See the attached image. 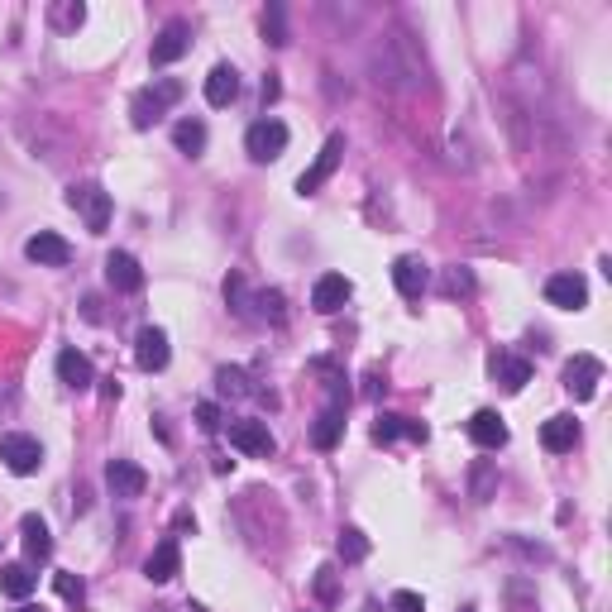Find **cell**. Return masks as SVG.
Wrapping results in <instances>:
<instances>
[{
    "mask_svg": "<svg viewBox=\"0 0 612 612\" xmlns=\"http://www.w3.org/2000/svg\"><path fill=\"white\" fill-rule=\"evenodd\" d=\"M20 536H24V555H29V565H44L48 555H53V536H48V522L39 517V512H24Z\"/></svg>",
    "mask_w": 612,
    "mask_h": 612,
    "instance_id": "cell-15",
    "label": "cell"
},
{
    "mask_svg": "<svg viewBox=\"0 0 612 612\" xmlns=\"http://www.w3.org/2000/svg\"><path fill=\"white\" fill-rule=\"evenodd\" d=\"M340 436H345V412H340V407H326V412L316 416V426H311V445H316V450H335Z\"/></svg>",
    "mask_w": 612,
    "mask_h": 612,
    "instance_id": "cell-23",
    "label": "cell"
},
{
    "mask_svg": "<svg viewBox=\"0 0 612 612\" xmlns=\"http://www.w3.org/2000/svg\"><path fill=\"white\" fill-rule=\"evenodd\" d=\"M316 598H321V603H335V569L330 565L316 569Z\"/></svg>",
    "mask_w": 612,
    "mask_h": 612,
    "instance_id": "cell-36",
    "label": "cell"
},
{
    "mask_svg": "<svg viewBox=\"0 0 612 612\" xmlns=\"http://www.w3.org/2000/svg\"><path fill=\"white\" fill-rule=\"evenodd\" d=\"M546 302L560 306V311H584L589 306V283L579 273H555V278H546Z\"/></svg>",
    "mask_w": 612,
    "mask_h": 612,
    "instance_id": "cell-9",
    "label": "cell"
},
{
    "mask_svg": "<svg viewBox=\"0 0 612 612\" xmlns=\"http://www.w3.org/2000/svg\"><path fill=\"white\" fill-rule=\"evenodd\" d=\"M106 483H110V493H115V498H139V493L149 488V474H144L134 459H110Z\"/></svg>",
    "mask_w": 612,
    "mask_h": 612,
    "instance_id": "cell-11",
    "label": "cell"
},
{
    "mask_svg": "<svg viewBox=\"0 0 612 612\" xmlns=\"http://www.w3.org/2000/svg\"><path fill=\"white\" fill-rule=\"evenodd\" d=\"M283 149H287V125L283 120H254L249 134H244V153H249L254 163H273Z\"/></svg>",
    "mask_w": 612,
    "mask_h": 612,
    "instance_id": "cell-4",
    "label": "cell"
},
{
    "mask_svg": "<svg viewBox=\"0 0 612 612\" xmlns=\"http://www.w3.org/2000/svg\"><path fill=\"white\" fill-rule=\"evenodd\" d=\"M216 388H220V397H249L254 393V388H249V378H244V369H220Z\"/></svg>",
    "mask_w": 612,
    "mask_h": 612,
    "instance_id": "cell-29",
    "label": "cell"
},
{
    "mask_svg": "<svg viewBox=\"0 0 612 612\" xmlns=\"http://www.w3.org/2000/svg\"><path fill=\"white\" fill-rule=\"evenodd\" d=\"M393 283H397V292H402V297H421V292H426V283H431V268L407 254V259L393 263Z\"/></svg>",
    "mask_w": 612,
    "mask_h": 612,
    "instance_id": "cell-21",
    "label": "cell"
},
{
    "mask_svg": "<svg viewBox=\"0 0 612 612\" xmlns=\"http://www.w3.org/2000/svg\"><path fill=\"white\" fill-rule=\"evenodd\" d=\"M335 550H340V560H345V565H359V560L369 555V536H364L359 526H345V531H340V541H335Z\"/></svg>",
    "mask_w": 612,
    "mask_h": 612,
    "instance_id": "cell-28",
    "label": "cell"
},
{
    "mask_svg": "<svg viewBox=\"0 0 612 612\" xmlns=\"http://www.w3.org/2000/svg\"><path fill=\"white\" fill-rule=\"evenodd\" d=\"M20 612H44V603H20Z\"/></svg>",
    "mask_w": 612,
    "mask_h": 612,
    "instance_id": "cell-39",
    "label": "cell"
},
{
    "mask_svg": "<svg viewBox=\"0 0 612 612\" xmlns=\"http://www.w3.org/2000/svg\"><path fill=\"white\" fill-rule=\"evenodd\" d=\"M493 378L503 383L507 393H522L526 383H531V364L517 359V354H498V359H493Z\"/></svg>",
    "mask_w": 612,
    "mask_h": 612,
    "instance_id": "cell-24",
    "label": "cell"
},
{
    "mask_svg": "<svg viewBox=\"0 0 612 612\" xmlns=\"http://www.w3.org/2000/svg\"><path fill=\"white\" fill-rule=\"evenodd\" d=\"M230 445H235L240 455H254V459H268L278 450L268 421H230Z\"/></svg>",
    "mask_w": 612,
    "mask_h": 612,
    "instance_id": "cell-7",
    "label": "cell"
},
{
    "mask_svg": "<svg viewBox=\"0 0 612 612\" xmlns=\"http://www.w3.org/2000/svg\"><path fill=\"white\" fill-rule=\"evenodd\" d=\"M464 612H474V608H464Z\"/></svg>",
    "mask_w": 612,
    "mask_h": 612,
    "instance_id": "cell-40",
    "label": "cell"
},
{
    "mask_svg": "<svg viewBox=\"0 0 612 612\" xmlns=\"http://www.w3.org/2000/svg\"><path fill=\"white\" fill-rule=\"evenodd\" d=\"M350 278L345 273H326V278H316V287H311V306L321 311V316H335L340 306L350 302Z\"/></svg>",
    "mask_w": 612,
    "mask_h": 612,
    "instance_id": "cell-13",
    "label": "cell"
},
{
    "mask_svg": "<svg viewBox=\"0 0 612 612\" xmlns=\"http://www.w3.org/2000/svg\"><path fill=\"white\" fill-rule=\"evenodd\" d=\"M0 464L10 469V474H39V464H44V445L34 436H24V431H5L0 436Z\"/></svg>",
    "mask_w": 612,
    "mask_h": 612,
    "instance_id": "cell-2",
    "label": "cell"
},
{
    "mask_svg": "<svg viewBox=\"0 0 612 612\" xmlns=\"http://www.w3.org/2000/svg\"><path fill=\"white\" fill-rule=\"evenodd\" d=\"M263 34H268V44H287V24H283V5H268L263 10Z\"/></svg>",
    "mask_w": 612,
    "mask_h": 612,
    "instance_id": "cell-33",
    "label": "cell"
},
{
    "mask_svg": "<svg viewBox=\"0 0 612 612\" xmlns=\"http://www.w3.org/2000/svg\"><path fill=\"white\" fill-rule=\"evenodd\" d=\"M397 436L426 440V426L412 421V416H397V412H383L378 421H373V440H378V445H388V440H397Z\"/></svg>",
    "mask_w": 612,
    "mask_h": 612,
    "instance_id": "cell-20",
    "label": "cell"
},
{
    "mask_svg": "<svg viewBox=\"0 0 612 612\" xmlns=\"http://www.w3.org/2000/svg\"><path fill=\"white\" fill-rule=\"evenodd\" d=\"M254 306H259V316H263V321H273V326H283V321H287L283 292H259V297H254Z\"/></svg>",
    "mask_w": 612,
    "mask_h": 612,
    "instance_id": "cell-32",
    "label": "cell"
},
{
    "mask_svg": "<svg viewBox=\"0 0 612 612\" xmlns=\"http://www.w3.org/2000/svg\"><path fill=\"white\" fill-rule=\"evenodd\" d=\"M197 421H201V431H211V436H216V431H220V407H216V402H201Z\"/></svg>",
    "mask_w": 612,
    "mask_h": 612,
    "instance_id": "cell-37",
    "label": "cell"
},
{
    "mask_svg": "<svg viewBox=\"0 0 612 612\" xmlns=\"http://www.w3.org/2000/svg\"><path fill=\"white\" fill-rule=\"evenodd\" d=\"M106 283L115 287V292H139V287H144V268H139L134 254L115 249V254L106 259Z\"/></svg>",
    "mask_w": 612,
    "mask_h": 612,
    "instance_id": "cell-14",
    "label": "cell"
},
{
    "mask_svg": "<svg viewBox=\"0 0 612 612\" xmlns=\"http://www.w3.org/2000/svg\"><path fill=\"white\" fill-rule=\"evenodd\" d=\"M440 292H445V297H469V292H474V273H469V268H450V273L440 278Z\"/></svg>",
    "mask_w": 612,
    "mask_h": 612,
    "instance_id": "cell-30",
    "label": "cell"
},
{
    "mask_svg": "<svg viewBox=\"0 0 612 612\" xmlns=\"http://www.w3.org/2000/svg\"><path fill=\"white\" fill-rule=\"evenodd\" d=\"M388 608H393V612H426V598H421V593H412V589H397Z\"/></svg>",
    "mask_w": 612,
    "mask_h": 612,
    "instance_id": "cell-35",
    "label": "cell"
},
{
    "mask_svg": "<svg viewBox=\"0 0 612 612\" xmlns=\"http://www.w3.org/2000/svg\"><path fill=\"white\" fill-rule=\"evenodd\" d=\"M235 96H240V72L230 63L211 67V77H206V101H211V106H230Z\"/></svg>",
    "mask_w": 612,
    "mask_h": 612,
    "instance_id": "cell-22",
    "label": "cell"
},
{
    "mask_svg": "<svg viewBox=\"0 0 612 612\" xmlns=\"http://www.w3.org/2000/svg\"><path fill=\"white\" fill-rule=\"evenodd\" d=\"M34 584H39V579H34V569L29 565H0V593H5V598H29V593H34Z\"/></svg>",
    "mask_w": 612,
    "mask_h": 612,
    "instance_id": "cell-25",
    "label": "cell"
},
{
    "mask_svg": "<svg viewBox=\"0 0 612 612\" xmlns=\"http://www.w3.org/2000/svg\"><path fill=\"white\" fill-rule=\"evenodd\" d=\"M340 153H345V134H330L326 149L316 153V163H311V168L297 177V192H302V197H311V192H321V187H326L330 173L340 168Z\"/></svg>",
    "mask_w": 612,
    "mask_h": 612,
    "instance_id": "cell-5",
    "label": "cell"
},
{
    "mask_svg": "<svg viewBox=\"0 0 612 612\" xmlns=\"http://www.w3.org/2000/svg\"><path fill=\"white\" fill-rule=\"evenodd\" d=\"M187 48H192V24L187 20L163 24V34L153 39V67H168L177 58H187Z\"/></svg>",
    "mask_w": 612,
    "mask_h": 612,
    "instance_id": "cell-10",
    "label": "cell"
},
{
    "mask_svg": "<svg viewBox=\"0 0 612 612\" xmlns=\"http://www.w3.org/2000/svg\"><path fill=\"white\" fill-rule=\"evenodd\" d=\"M469 440L479 445V450H503L507 445V426L498 412H474L469 416Z\"/></svg>",
    "mask_w": 612,
    "mask_h": 612,
    "instance_id": "cell-17",
    "label": "cell"
},
{
    "mask_svg": "<svg viewBox=\"0 0 612 612\" xmlns=\"http://www.w3.org/2000/svg\"><path fill=\"white\" fill-rule=\"evenodd\" d=\"M168 335L158 326H144L139 330V340H134V359H139V369L144 373H158V369H168Z\"/></svg>",
    "mask_w": 612,
    "mask_h": 612,
    "instance_id": "cell-12",
    "label": "cell"
},
{
    "mask_svg": "<svg viewBox=\"0 0 612 612\" xmlns=\"http://www.w3.org/2000/svg\"><path fill=\"white\" fill-rule=\"evenodd\" d=\"M469 493H474V503H488V498L498 493V469H493V459H479V464H474Z\"/></svg>",
    "mask_w": 612,
    "mask_h": 612,
    "instance_id": "cell-27",
    "label": "cell"
},
{
    "mask_svg": "<svg viewBox=\"0 0 612 612\" xmlns=\"http://www.w3.org/2000/svg\"><path fill=\"white\" fill-rule=\"evenodd\" d=\"M278 91H283L278 87V77H263V101H278Z\"/></svg>",
    "mask_w": 612,
    "mask_h": 612,
    "instance_id": "cell-38",
    "label": "cell"
},
{
    "mask_svg": "<svg viewBox=\"0 0 612 612\" xmlns=\"http://www.w3.org/2000/svg\"><path fill=\"white\" fill-rule=\"evenodd\" d=\"M598 383H603V359H593V354H574V359L565 364V388L574 393V402H593Z\"/></svg>",
    "mask_w": 612,
    "mask_h": 612,
    "instance_id": "cell-6",
    "label": "cell"
},
{
    "mask_svg": "<svg viewBox=\"0 0 612 612\" xmlns=\"http://www.w3.org/2000/svg\"><path fill=\"white\" fill-rule=\"evenodd\" d=\"M507 603H512V612H541L536 608V589H531L526 579H512V584H507Z\"/></svg>",
    "mask_w": 612,
    "mask_h": 612,
    "instance_id": "cell-31",
    "label": "cell"
},
{
    "mask_svg": "<svg viewBox=\"0 0 612 612\" xmlns=\"http://www.w3.org/2000/svg\"><path fill=\"white\" fill-rule=\"evenodd\" d=\"M58 378H63L72 393H87L91 383H96V369H91V359L82 350H63L58 354Z\"/></svg>",
    "mask_w": 612,
    "mask_h": 612,
    "instance_id": "cell-16",
    "label": "cell"
},
{
    "mask_svg": "<svg viewBox=\"0 0 612 612\" xmlns=\"http://www.w3.org/2000/svg\"><path fill=\"white\" fill-rule=\"evenodd\" d=\"M541 445H546L550 455H565V450H574L579 445V421L574 416H550L546 426H541Z\"/></svg>",
    "mask_w": 612,
    "mask_h": 612,
    "instance_id": "cell-19",
    "label": "cell"
},
{
    "mask_svg": "<svg viewBox=\"0 0 612 612\" xmlns=\"http://www.w3.org/2000/svg\"><path fill=\"white\" fill-rule=\"evenodd\" d=\"M53 584H58V593H63L67 603H82V598H87V584H82L77 574H58Z\"/></svg>",
    "mask_w": 612,
    "mask_h": 612,
    "instance_id": "cell-34",
    "label": "cell"
},
{
    "mask_svg": "<svg viewBox=\"0 0 612 612\" xmlns=\"http://www.w3.org/2000/svg\"><path fill=\"white\" fill-rule=\"evenodd\" d=\"M177 569H182V550H177V541H158L153 555L144 560V579H149V584H168Z\"/></svg>",
    "mask_w": 612,
    "mask_h": 612,
    "instance_id": "cell-18",
    "label": "cell"
},
{
    "mask_svg": "<svg viewBox=\"0 0 612 612\" xmlns=\"http://www.w3.org/2000/svg\"><path fill=\"white\" fill-rule=\"evenodd\" d=\"M182 91H187V87H182L177 77H158L153 87L139 91V96L130 101V120H134V130H149L153 120H163V115H168V110H173L177 101H182Z\"/></svg>",
    "mask_w": 612,
    "mask_h": 612,
    "instance_id": "cell-1",
    "label": "cell"
},
{
    "mask_svg": "<svg viewBox=\"0 0 612 612\" xmlns=\"http://www.w3.org/2000/svg\"><path fill=\"white\" fill-rule=\"evenodd\" d=\"M67 206H72V211H82V220H87L91 235H106V225H110V192H101L96 182H82V187H72V192H67Z\"/></svg>",
    "mask_w": 612,
    "mask_h": 612,
    "instance_id": "cell-3",
    "label": "cell"
},
{
    "mask_svg": "<svg viewBox=\"0 0 612 612\" xmlns=\"http://www.w3.org/2000/svg\"><path fill=\"white\" fill-rule=\"evenodd\" d=\"M24 259L39 263V268H63L72 259V244L63 235H53V230H39V235H29L24 240Z\"/></svg>",
    "mask_w": 612,
    "mask_h": 612,
    "instance_id": "cell-8",
    "label": "cell"
},
{
    "mask_svg": "<svg viewBox=\"0 0 612 612\" xmlns=\"http://www.w3.org/2000/svg\"><path fill=\"white\" fill-rule=\"evenodd\" d=\"M173 144L187 153V158H197V153L206 149V125H201V120H177V125H173Z\"/></svg>",
    "mask_w": 612,
    "mask_h": 612,
    "instance_id": "cell-26",
    "label": "cell"
}]
</instances>
